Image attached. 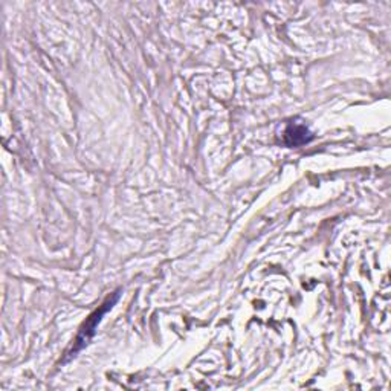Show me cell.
I'll return each instance as SVG.
<instances>
[{
    "label": "cell",
    "instance_id": "1",
    "mask_svg": "<svg viewBox=\"0 0 391 391\" xmlns=\"http://www.w3.org/2000/svg\"><path fill=\"white\" fill-rule=\"evenodd\" d=\"M118 297H120V295H118V293L113 295L112 298L109 297L107 301L104 302V304H102V307L97 309V311H95V312L89 316V318H87V321L83 324V327L80 329V334H78V336H77V339H75V347H73V349H72L71 356L73 355V353H77L78 350L83 349V347L87 344V341H89V339L95 335V330H97L101 318H102V316H104V313H106L107 311H110V309L113 307V304L116 302Z\"/></svg>",
    "mask_w": 391,
    "mask_h": 391
},
{
    "label": "cell",
    "instance_id": "2",
    "mask_svg": "<svg viewBox=\"0 0 391 391\" xmlns=\"http://www.w3.org/2000/svg\"><path fill=\"white\" fill-rule=\"evenodd\" d=\"M312 139V134L306 125L291 124L284 131V143L289 147H298L309 143Z\"/></svg>",
    "mask_w": 391,
    "mask_h": 391
}]
</instances>
